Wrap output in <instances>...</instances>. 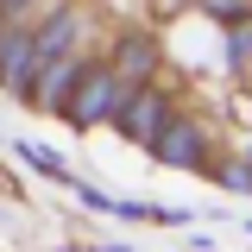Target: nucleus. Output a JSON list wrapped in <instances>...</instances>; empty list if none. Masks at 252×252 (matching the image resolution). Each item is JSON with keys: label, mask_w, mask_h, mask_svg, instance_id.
<instances>
[{"label": "nucleus", "mask_w": 252, "mask_h": 252, "mask_svg": "<svg viewBox=\"0 0 252 252\" xmlns=\"http://www.w3.org/2000/svg\"><path fill=\"white\" fill-rule=\"evenodd\" d=\"M107 69L120 76L126 89L152 82V69H158V38H152V32H126L120 44H114V63H107Z\"/></svg>", "instance_id": "4"}, {"label": "nucleus", "mask_w": 252, "mask_h": 252, "mask_svg": "<svg viewBox=\"0 0 252 252\" xmlns=\"http://www.w3.org/2000/svg\"><path fill=\"white\" fill-rule=\"evenodd\" d=\"M32 76H38V69H32V32L0 19V82L13 94H32Z\"/></svg>", "instance_id": "3"}, {"label": "nucleus", "mask_w": 252, "mask_h": 252, "mask_svg": "<svg viewBox=\"0 0 252 252\" xmlns=\"http://www.w3.org/2000/svg\"><path fill=\"white\" fill-rule=\"evenodd\" d=\"M82 69H89V57H57V63H44V69L32 76V101L57 114L63 101H69V89H76V76H82Z\"/></svg>", "instance_id": "5"}, {"label": "nucleus", "mask_w": 252, "mask_h": 252, "mask_svg": "<svg viewBox=\"0 0 252 252\" xmlns=\"http://www.w3.org/2000/svg\"><path fill=\"white\" fill-rule=\"evenodd\" d=\"M126 94H132V89H126L107 63H89V69L76 76L69 101H63V114H69L76 126H101V120H114V114L126 107Z\"/></svg>", "instance_id": "1"}, {"label": "nucleus", "mask_w": 252, "mask_h": 252, "mask_svg": "<svg viewBox=\"0 0 252 252\" xmlns=\"http://www.w3.org/2000/svg\"><path fill=\"white\" fill-rule=\"evenodd\" d=\"M202 13H215L220 26H240V19H252V0H202Z\"/></svg>", "instance_id": "7"}, {"label": "nucleus", "mask_w": 252, "mask_h": 252, "mask_svg": "<svg viewBox=\"0 0 252 252\" xmlns=\"http://www.w3.org/2000/svg\"><path fill=\"white\" fill-rule=\"evenodd\" d=\"M114 120H120V132H126V139L152 145L158 132H164V120H170V94H164V89H152V82H139V89L126 94V107L114 114Z\"/></svg>", "instance_id": "2"}, {"label": "nucleus", "mask_w": 252, "mask_h": 252, "mask_svg": "<svg viewBox=\"0 0 252 252\" xmlns=\"http://www.w3.org/2000/svg\"><path fill=\"white\" fill-rule=\"evenodd\" d=\"M152 152L170 158V164H195V158H202V132H195L189 120H164V132L152 139Z\"/></svg>", "instance_id": "6"}]
</instances>
